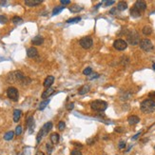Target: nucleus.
Masks as SVG:
<instances>
[{"label": "nucleus", "mask_w": 155, "mask_h": 155, "mask_svg": "<svg viewBox=\"0 0 155 155\" xmlns=\"http://www.w3.org/2000/svg\"><path fill=\"white\" fill-rule=\"evenodd\" d=\"M140 108L144 113H151L155 110V101L151 99H146L141 103Z\"/></svg>", "instance_id": "nucleus-1"}, {"label": "nucleus", "mask_w": 155, "mask_h": 155, "mask_svg": "<svg viewBox=\"0 0 155 155\" xmlns=\"http://www.w3.org/2000/svg\"><path fill=\"white\" fill-rule=\"evenodd\" d=\"M91 108L92 110L102 112V111L106 110V108H108V103L103 100H95V101L91 102Z\"/></svg>", "instance_id": "nucleus-2"}, {"label": "nucleus", "mask_w": 155, "mask_h": 155, "mask_svg": "<svg viewBox=\"0 0 155 155\" xmlns=\"http://www.w3.org/2000/svg\"><path fill=\"white\" fill-rule=\"evenodd\" d=\"M127 40L130 45L135 46L140 43V36H139L138 32L136 30H130L128 34H127Z\"/></svg>", "instance_id": "nucleus-3"}, {"label": "nucleus", "mask_w": 155, "mask_h": 155, "mask_svg": "<svg viewBox=\"0 0 155 155\" xmlns=\"http://www.w3.org/2000/svg\"><path fill=\"white\" fill-rule=\"evenodd\" d=\"M14 82L17 81L18 83H20L21 85H24V86H26V85L30 83V78L25 76L23 74V72H21V71H15V72H14Z\"/></svg>", "instance_id": "nucleus-4"}, {"label": "nucleus", "mask_w": 155, "mask_h": 155, "mask_svg": "<svg viewBox=\"0 0 155 155\" xmlns=\"http://www.w3.org/2000/svg\"><path fill=\"white\" fill-rule=\"evenodd\" d=\"M139 45H140V48L142 50L147 51V52L151 51L153 50V44H152V42L149 39H142L140 41Z\"/></svg>", "instance_id": "nucleus-5"}, {"label": "nucleus", "mask_w": 155, "mask_h": 155, "mask_svg": "<svg viewBox=\"0 0 155 155\" xmlns=\"http://www.w3.org/2000/svg\"><path fill=\"white\" fill-rule=\"evenodd\" d=\"M7 95L10 100H13V101H14V102L18 101L19 93H18V91H17L16 88H14V87H10V88L7 90Z\"/></svg>", "instance_id": "nucleus-6"}, {"label": "nucleus", "mask_w": 155, "mask_h": 155, "mask_svg": "<svg viewBox=\"0 0 155 155\" xmlns=\"http://www.w3.org/2000/svg\"><path fill=\"white\" fill-rule=\"evenodd\" d=\"M79 43H80V46L82 48H84L86 50H88L90 48H91L92 44H93V40H92V38L90 36H86V37H83L81 40L79 41Z\"/></svg>", "instance_id": "nucleus-7"}, {"label": "nucleus", "mask_w": 155, "mask_h": 155, "mask_svg": "<svg viewBox=\"0 0 155 155\" xmlns=\"http://www.w3.org/2000/svg\"><path fill=\"white\" fill-rule=\"evenodd\" d=\"M113 47L117 51H124L128 47V43L123 39H116L113 43Z\"/></svg>", "instance_id": "nucleus-8"}, {"label": "nucleus", "mask_w": 155, "mask_h": 155, "mask_svg": "<svg viewBox=\"0 0 155 155\" xmlns=\"http://www.w3.org/2000/svg\"><path fill=\"white\" fill-rule=\"evenodd\" d=\"M27 126H28V128H29L30 133H32V131H34V126H35L34 119L32 116H30V117L27 119Z\"/></svg>", "instance_id": "nucleus-9"}, {"label": "nucleus", "mask_w": 155, "mask_h": 155, "mask_svg": "<svg viewBox=\"0 0 155 155\" xmlns=\"http://www.w3.org/2000/svg\"><path fill=\"white\" fill-rule=\"evenodd\" d=\"M27 55L28 57L30 58H35L38 56V51L35 48L31 47V48H29L27 50Z\"/></svg>", "instance_id": "nucleus-10"}, {"label": "nucleus", "mask_w": 155, "mask_h": 155, "mask_svg": "<svg viewBox=\"0 0 155 155\" xmlns=\"http://www.w3.org/2000/svg\"><path fill=\"white\" fill-rule=\"evenodd\" d=\"M43 42H44V38L42 36H40V35H36L35 37L32 38L31 44L35 45V46H40V45L43 44Z\"/></svg>", "instance_id": "nucleus-11"}, {"label": "nucleus", "mask_w": 155, "mask_h": 155, "mask_svg": "<svg viewBox=\"0 0 155 155\" xmlns=\"http://www.w3.org/2000/svg\"><path fill=\"white\" fill-rule=\"evenodd\" d=\"M51 128H52V123H51V122H47V123L43 126V128H41V129H42V131H43L44 135H47L49 132L51 131Z\"/></svg>", "instance_id": "nucleus-12"}, {"label": "nucleus", "mask_w": 155, "mask_h": 155, "mask_svg": "<svg viewBox=\"0 0 155 155\" xmlns=\"http://www.w3.org/2000/svg\"><path fill=\"white\" fill-rule=\"evenodd\" d=\"M54 82V77L51 75H49L44 81V87L45 88H51V85L53 84Z\"/></svg>", "instance_id": "nucleus-13"}, {"label": "nucleus", "mask_w": 155, "mask_h": 155, "mask_svg": "<svg viewBox=\"0 0 155 155\" xmlns=\"http://www.w3.org/2000/svg\"><path fill=\"white\" fill-rule=\"evenodd\" d=\"M134 7L136 8V9H138L140 12H142V10H145L146 9H147V4H146V2H144V1H136Z\"/></svg>", "instance_id": "nucleus-14"}, {"label": "nucleus", "mask_w": 155, "mask_h": 155, "mask_svg": "<svg viewBox=\"0 0 155 155\" xmlns=\"http://www.w3.org/2000/svg\"><path fill=\"white\" fill-rule=\"evenodd\" d=\"M53 92H54V88H48L46 91L42 93V96L41 97L43 98V99H47V98H49L51 95H52L53 94Z\"/></svg>", "instance_id": "nucleus-15"}, {"label": "nucleus", "mask_w": 155, "mask_h": 155, "mask_svg": "<svg viewBox=\"0 0 155 155\" xmlns=\"http://www.w3.org/2000/svg\"><path fill=\"white\" fill-rule=\"evenodd\" d=\"M43 2L42 0H26L25 1V4L29 6V7H34V6H37Z\"/></svg>", "instance_id": "nucleus-16"}, {"label": "nucleus", "mask_w": 155, "mask_h": 155, "mask_svg": "<svg viewBox=\"0 0 155 155\" xmlns=\"http://www.w3.org/2000/svg\"><path fill=\"white\" fill-rule=\"evenodd\" d=\"M128 122L129 125H136L137 123L140 122V118H139L138 116H136V115H131V116L128 117Z\"/></svg>", "instance_id": "nucleus-17"}, {"label": "nucleus", "mask_w": 155, "mask_h": 155, "mask_svg": "<svg viewBox=\"0 0 155 155\" xmlns=\"http://www.w3.org/2000/svg\"><path fill=\"white\" fill-rule=\"evenodd\" d=\"M91 90V87L88 86V85H84V86H82L81 88H79V91H78V93L81 95H84L86 93H88V91Z\"/></svg>", "instance_id": "nucleus-18"}, {"label": "nucleus", "mask_w": 155, "mask_h": 155, "mask_svg": "<svg viewBox=\"0 0 155 155\" xmlns=\"http://www.w3.org/2000/svg\"><path fill=\"white\" fill-rule=\"evenodd\" d=\"M130 15L132 17H134V18H137V17H140L141 16V12L138 10V9H136L135 7H132L130 9Z\"/></svg>", "instance_id": "nucleus-19"}, {"label": "nucleus", "mask_w": 155, "mask_h": 155, "mask_svg": "<svg viewBox=\"0 0 155 155\" xmlns=\"http://www.w3.org/2000/svg\"><path fill=\"white\" fill-rule=\"evenodd\" d=\"M21 114H22V112H21L20 109H14V121L15 123L20 120V117H21Z\"/></svg>", "instance_id": "nucleus-20"}, {"label": "nucleus", "mask_w": 155, "mask_h": 155, "mask_svg": "<svg viewBox=\"0 0 155 155\" xmlns=\"http://www.w3.org/2000/svg\"><path fill=\"white\" fill-rule=\"evenodd\" d=\"M59 139H60V137H59V134L58 133H56V132H54V133H52V134H51V142L52 143V144H57L58 142H59Z\"/></svg>", "instance_id": "nucleus-21"}, {"label": "nucleus", "mask_w": 155, "mask_h": 155, "mask_svg": "<svg viewBox=\"0 0 155 155\" xmlns=\"http://www.w3.org/2000/svg\"><path fill=\"white\" fill-rule=\"evenodd\" d=\"M127 8H128V4L125 1H120L117 5V10H127Z\"/></svg>", "instance_id": "nucleus-22"}, {"label": "nucleus", "mask_w": 155, "mask_h": 155, "mask_svg": "<svg viewBox=\"0 0 155 155\" xmlns=\"http://www.w3.org/2000/svg\"><path fill=\"white\" fill-rule=\"evenodd\" d=\"M50 101H51L50 99H47V100H45V101L41 102L40 105H39V107H38V109H39V110H43V109L48 106V104L50 103Z\"/></svg>", "instance_id": "nucleus-23"}, {"label": "nucleus", "mask_w": 155, "mask_h": 155, "mask_svg": "<svg viewBox=\"0 0 155 155\" xmlns=\"http://www.w3.org/2000/svg\"><path fill=\"white\" fill-rule=\"evenodd\" d=\"M142 32L145 34V35H149V34L152 32L151 27H149V26H146V27H144L143 28V30H142Z\"/></svg>", "instance_id": "nucleus-24"}, {"label": "nucleus", "mask_w": 155, "mask_h": 155, "mask_svg": "<svg viewBox=\"0 0 155 155\" xmlns=\"http://www.w3.org/2000/svg\"><path fill=\"white\" fill-rule=\"evenodd\" d=\"M14 131H9V132H7L6 134L4 135V139L5 140H7V141H10V140H12V139L14 138Z\"/></svg>", "instance_id": "nucleus-25"}, {"label": "nucleus", "mask_w": 155, "mask_h": 155, "mask_svg": "<svg viewBox=\"0 0 155 155\" xmlns=\"http://www.w3.org/2000/svg\"><path fill=\"white\" fill-rule=\"evenodd\" d=\"M82 10V7H80L79 5H73L72 7H71L70 8V10H71V13H79L80 10Z\"/></svg>", "instance_id": "nucleus-26"}, {"label": "nucleus", "mask_w": 155, "mask_h": 155, "mask_svg": "<svg viewBox=\"0 0 155 155\" xmlns=\"http://www.w3.org/2000/svg\"><path fill=\"white\" fill-rule=\"evenodd\" d=\"M65 7L64 6H60V7H55L52 10V15H56V14H60L62 10H64Z\"/></svg>", "instance_id": "nucleus-27"}, {"label": "nucleus", "mask_w": 155, "mask_h": 155, "mask_svg": "<svg viewBox=\"0 0 155 155\" xmlns=\"http://www.w3.org/2000/svg\"><path fill=\"white\" fill-rule=\"evenodd\" d=\"M45 135L44 133H43V131H42V129H40L39 131H38V133H37V136H36V142L37 144H39L41 142V140H42V138L44 137Z\"/></svg>", "instance_id": "nucleus-28"}, {"label": "nucleus", "mask_w": 155, "mask_h": 155, "mask_svg": "<svg viewBox=\"0 0 155 155\" xmlns=\"http://www.w3.org/2000/svg\"><path fill=\"white\" fill-rule=\"evenodd\" d=\"M12 21H13V23L15 24V25L21 24L22 22H23L22 18H21V17H19V16H14V17H13V19H12Z\"/></svg>", "instance_id": "nucleus-29"}, {"label": "nucleus", "mask_w": 155, "mask_h": 155, "mask_svg": "<svg viewBox=\"0 0 155 155\" xmlns=\"http://www.w3.org/2000/svg\"><path fill=\"white\" fill-rule=\"evenodd\" d=\"M81 20V17H74V18H70L69 20H67V23H77Z\"/></svg>", "instance_id": "nucleus-30"}, {"label": "nucleus", "mask_w": 155, "mask_h": 155, "mask_svg": "<svg viewBox=\"0 0 155 155\" xmlns=\"http://www.w3.org/2000/svg\"><path fill=\"white\" fill-rule=\"evenodd\" d=\"M83 73L85 75H87V76H90L91 73H92V70H91V68H86L84 71H83Z\"/></svg>", "instance_id": "nucleus-31"}, {"label": "nucleus", "mask_w": 155, "mask_h": 155, "mask_svg": "<svg viewBox=\"0 0 155 155\" xmlns=\"http://www.w3.org/2000/svg\"><path fill=\"white\" fill-rule=\"evenodd\" d=\"M65 127H66V124H65L63 121H60L58 123V129H59L60 131H63V130H64Z\"/></svg>", "instance_id": "nucleus-32"}, {"label": "nucleus", "mask_w": 155, "mask_h": 155, "mask_svg": "<svg viewBox=\"0 0 155 155\" xmlns=\"http://www.w3.org/2000/svg\"><path fill=\"white\" fill-rule=\"evenodd\" d=\"M115 3L114 0H106V1H103V4H104L106 7H108V6H111V5H113Z\"/></svg>", "instance_id": "nucleus-33"}, {"label": "nucleus", "mask_w": 155, "mask_h": 155, "mask_svg": "<svg viewBox=\"0 0 155 155\" xmlns=\"http://www.w3.org/2000/svg\"><path fill=\"white\" fill-rule=\"evenodd\" d=\"M8 23V18L5 15H0V24H6Z\"/></svg>", "instance_id": "nucleus-34"}, {"label": "nucleus", "mask_w": 155, "mask_h": 155, "mask_svg": "<svg viewBox=\"0 0 155 155\" xmlns=\"http://www.w3.org/2000/svg\"><path fill=\"white\" fill-rule=\"evenodd\" d=\"M21 133H22V127L21 126H17L16 128H15V135L19 136Z\"/></svg>", "instance_id": "nucleus-35"}, {"label": "nucleus", "mask_w": 155, "mask_h": 155, "mask_svg": "<svg viewBox=\"0 0 155 155\" xmlns=\"http://www.w3.org/2000/svg\"><path fill=\"white\" fill-rule=\"evenodd\" d=\"M46 148H47V151L49 154H51V151H52V145H51V143H47V145H46Z\"/></svg>", "instance_id": "nucleus-36"}, {"label": "nucleus", "mask_w": 155, "mask_h": 155, "mask_svg": "<svg viewBox=\"0 0 155 155\" xmlns=\"http://www.w3.org/2000/svg\"><path fill=\"white\" fill-rule=\"evenodd\" d=\"M96 140H97V138H95V137H93V138H91V139H88L87 140V144L88 145H93L95 142H96Z\"/></svg>", "instance_id": "nucleus-37"}, {"label": "nucleus", "mask_w": 155, "mask_h": 155, "mask_svg": "<svg viewBox=\"0 0 155 155\" xmlns=\"http://www.w3.org/2000/svg\"><path fill=\"white\" fill-rule=\"evenodd\" d=\"M148 97H149V99L155 101V91H150V92L148 93Z\"/></svg>", "instance_id": "nucleus-38"}, {"label": "nucleus", "mask_w": 155, "mask_h": 155, "mask_svg": "<svg viewBox=\"0 0 155 155\" xmlns=\"http://www.w3.org/2000/svg\"><path fill=\"white\" fill-rule=\"evenodd\" d=\"M71 155H82V152L78 149H74L71 152Z\"/></svg>", "instance_id": "nucleus-39"}, {"label": "nucleus", "mask_w": 155, "mask_h": 155, "mask_svg": "<svg viewBox=\"0 0 155 155\" xmlns=\"http://www.w3.org/2000/svg\"><path fill=\"white\" fill-rule=\"evenodd\" d=\"M118 147L120 149H123V148H125L126 147V143L124 141H121V142H119V144H118Z\"/></svg>", "instance_id": "nucleus-40"}, {"label": "nucleus", "mask_w": 155, "mask_h": 155, "mask_svg": "<svg viewBox=\"0 0 155 155\" xmlns=\"http://www.w3.org/2000/svg\"><path fill=\"white\" fill-rule=\"evenodd\" d=\"M74 107V103H70V104L67 106V109L68 110H71Z\"/></svg>", "instance_id": "nucleus-41"}, {"label": "nucleus", "mask_w": 155, "mask_h": 155, "mask_svg": "<svg viewBox=\"0 0 155 155\" xmlns=\"http://www.w3.org/2000/svg\"><path fill=\"white\" fill-rule=\"evenodd\" d=\"M98 76H99V75H98L97 73H93V72H92V73H91V75L88 76V78H90V79H94V78L98 77Z\"/></svg>", "instance_id": "nucleus-42"}, {"label": "nucleus", "mask_w": 155, "mask_h": 155, "mask_svg": "<svg viewBox=\"0 0 155 155\" xmlns=\"http://www.w3.org/2000/svg\"><path fill=\"white\" fill-rule=\"evenodd\" d=\"M60 2H61V4H64V5L71 3V1H70V0H61Z\"/></svg>", "instance_id": "nucleus-43"}, {"label": "nucleus", "mask_w": 155, "mask_h": 155, "mask_svg": "<svg viewBox=\"0 0 155 155\" xmlns=\"http://www.w3.org/2000/svg\"><path fill=\"white\" fill-rule=\"evenodd\" d=\"M141 133H142L141 131H139L138 133H137V134H136V135H134V136H133V137H132V139H133V140H136V139L138 138L139 136H140V135H141Z\"/></svg>", "instance_id": "nucleus-44"}, {"label": "nucleus", "mask_w": 155, "mask_h": 155, "mask_svg": "<svg viewBox=\"0 0 155 155\" xmlns=\"http://www.w3.org/2000/svg\"><path fill=\"white\" fill-rule=\"evenodd\" d=\"M116 10H117V9L113 8V9H111L109 13H110V14H116Z\"/></svg>", "instance_id": "nucleus-45"}, {"label": "nucleus", "mask_w": 155, "mask_h": 155, "mask_svg": "<svg viewBox=\"0 0 155 155\" xmlns=\"http://www.w3.org/2000/svg\"><path fill=\"white\" fill-rule=\"evenodd\" d=\"M115 131L116 132H122V131H124V129H123V128H115Z\"/></svg>", "instance_id": "nucleus-46"}, {"label": "nucleus", "mask_w": 155, "mask_h": 155, "mask_svg": "<svg viewBox=\"0 0 155 155\" xmlns=\"http://www.w3.org/2000/svg\"><path fill=\"white\" fill-rule=\"evenodd\" d=\"M7 3L6 1H0V6H5V4Z\"/></svg>", "instance_id": "nucleus-47"}, {"label": "nucleus", "mask_w": 155, "mask_h": 155, "mask_svg": "<svg viewBox=\"0 0 155 155\" xmlns=\"http://www.w3.org/2000/svg\"><path fill=\"white\" fill-rule=\"evenodd\" d=\"M73 145H75V146H77V147H79V148H82L83 146L81 145V144H78V143H72Z\"/></svg>", "instance_id": "nucleus-48"}, {"label": "nucleus", "mask_w": 155, "mask_h": 155, "mask_svg": "<svg viewBox=\"0 0 155 155\" xmlns=\"http://www.w3.org/2000/svg\"><path fill=\"white\" fill-rule=\"evenodd\" d=\"M35 155H45V154H44V152H42V151H37Z\"/></svg>", "instance_id": "nucleus-49"}, {"label": "nucleus", "mask_w": 155, "mask_h": 155, "mask_svg": "<svg viewBox=\"0 0 155 155\" xmlns=\"http://www.w3.org/2000/svg\"><path fill=\"white\" fill-rule=\"evenodd\" d=\"M152 68H153V70H155V63L153 65H152Z\"/></svg>", "instance_id": "nucleus-50"}, {"label": "nucleus", "mask_w": 155, "mask_h": 155, "mask_svg": "<svg viewBox=\"0 0 155 155\" xmlns=\"http://www.w3.org/2000/svg\"><path fill=\"white\" fill-rule=\"evenodd\" d=\"M19 155H24V154H19Z\"/></svg>", "instance_id": "nucleus-51"}, {"label": "nucleus", "mask_w": 155, "mask_h": 155, "mask_svg": "<svg viewBox=\"0 0 155 155\" xmlns=\"http://www.w3.org/2000/svg\"><path fill=\"white\" fill-rule=\"evenodd\" d=\"M154 150H155V147H154Z\"/></svg>", "instance_id": "nucleus-52"}]
</instances>
